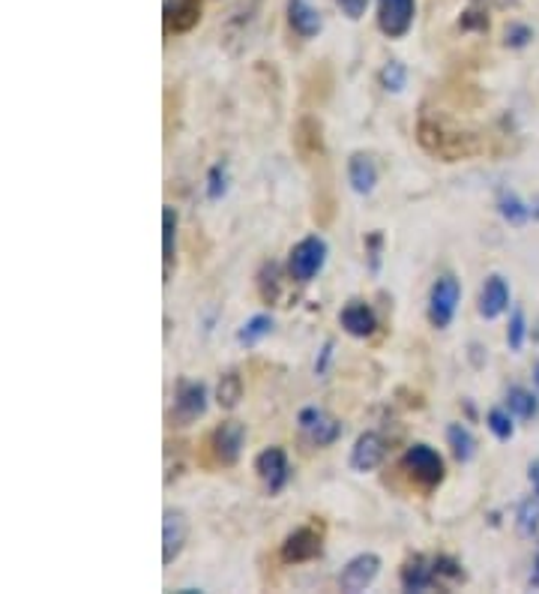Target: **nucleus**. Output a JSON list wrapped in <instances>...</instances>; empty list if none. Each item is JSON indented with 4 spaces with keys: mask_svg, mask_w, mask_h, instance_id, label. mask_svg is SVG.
Returning <instances> with one entry per match:
<instances>
[{
    "mask_svg": "<svg viewBox=\"0 0 539 594\" xmlns=\"http://www.w3.org/2000/svg\"><path fill=\"white\" fill-rule=\"evenodd\" d=\"M516 526H518V535H525V537L537 535L539 532V492L518 504Z\"/></svg>",
    "mask_w": 539,
    "mask_h": 594,
    "instance_id": "393cba45",
    "label": "nucleus"
},
{
    "mask_svg": "<svg viewBox=\"0 0 539 594\" xmlns=\"http://www.w3.org/2000/svg\"><path fill=\"white\" fill-rule=\"evenodd\" d=\"M461 24L465 27H471V24H477L480 31H489V19H480V12H465V19H461Z\"/></svg>",
    "mask_w": 539,
    "mask_h": 594,
    "instance_id": "72a5a7b5",
    "label": "nucleus"
},
{
    "mask_svg": "<svg viewBox=\"0 0 539 594\" xmlns=\"http://www.w3.org/2000/svg\"><path fill=\"white\" fill-rule=\"evenodd\" d=\"M348 183L357 195H371L378 186V165L369 153H354L348 160Z\"/></svg>",
    "mask_w": 539,
    "mask_h": 594,
    "instance_id": "f3484780",
    "label": "nucleus"
},
{
    "mask_svg": "<svg viewBox=\"0 0 539 594\" xmlns=\"http://www.w3.org/2000/svg\"><path fill=\"white\" fill-rule=\"evenodd\" d=\"M300 430H303V435L312 445L326 447L339 442L342 423H339L336 418H330L326 412H321V409H303V412H300Z\"/></svg>",
    "mask_w": 539,
    "mask_h": 594,
    "instance_id": "423d86ee",
    "label": "nucleus"
},
{
    "mask_svg": "<svg viewBox=\"0 0 539 594\" xmlns=\"http://www.w3.org/2000/svg\"><path fill=\"white\" fill-rule=\"evenodd\" d=\"M326 264V240L321 235H309L300 243H294L288 255V271L297 283H312L314 276L324 271Z\"/></svg>",
    "mask_w": 539,
    "mask_h": 594,
    "instance_id": "f03ea898",
    "label": "nucleus"
},
{
    "mask_svg": "<svg viewBox=\"0 0 539 594\" xmlns=\"http://www.w3.org/2000/svg\"><path fill=\"white\" fill-rule=\"evenodd\" d=\"M525 336H528V319H525V312L516 307L513 316H509V328H506V345H509V352H521Z\"/></svg>",
    "mask_w": 539,
    "mask_h": 594,
    "instance_id": "cd10ccee",
    "label": "nucleus"
},
{
    "mask_svg": "<svg viewBox=\"0 0 539 594\" xmlns=\"http://www.w3.org/2000/svg\"><path fill=\"white\" fill-rule=\"evenodd\" d=\"M404 592H432L438 585V573H435V561L414 556L399 573Z\"/></svg>",
    "mask_w": 539,
    "mask_h": 594,
    "instance_id": "4468645a",
    "label": "nucleus"
},
{
    "mask_svg": "<svg viewBox=\"0 0 539 594\" xmlns=\"http://www.w3.org/2000/svg\"><path fill=\"white\" fill-rule=\"evenodd\" d=\"M435 573H438V583H440V580H452V583H459V580H465V573H461L459 561L447 559V556H440V559H435Z\"/></svg>",
    "mask_w": 539,
    "mask_h": 594,
    "instance_id": "c756f323",
    "label": "nucleus"
},
{
    "mask_svg": "<svg viewBox=\"0 0 539 594\" xmlns=\"http://www.w3.org/2000/svg\"><path fill=\"white\" fill-rule=\"evenodd\" d=\"M461 300V283L452 274H444L435 279V286L428 292V321L432 328H449L456 319V309Z\"/></svg>",
    "mask_w": 539,
    "mask_h": 594,
    "instance_id": "f257e3e1",
    "label": "nucleus"
},
{
    "mask_svg": "<svg viewBox=\"0 0 539 594\" xmlns=\"http://www.w3.org/2000/svg\"><path fill=\"white\" fill-rule=\"evenodd\" d=\"M198 19H202V10L195 0H169L165 3V22L174 34H186L192 24H198Z\"/></svg>",
    "mask_w": 539,
    "mask_h": 594,
    "instance_id": "a211bd4d",
    "label": "nucleus"
},
{
    "mask_svg": "<svg viewBox=\"0 0 539 594\" xmlns=\"http://www.w3.org/2000/svg\"><path fill=\"white\" fill-rule=\"evenodd\" d=\"M447 445L452 447V457L459 459V462H471L473 454H477V438L461 423H449L447 426Z\"/></svg>",
    "mask_w": 539,
    "mask_h": 594,
    "instance_id": "aec40b11",
    "label": "nucleus"
},
{
    "mask_svg": "<svg viewBox=\"0 0 539 594\" xmlns=\"http://www.w3.org/2000/svg\"><path fill=\"white\" fill-rule=\"evenodd\" d=\"M246 445V426L237 421H225L214 433V457L222 466H234Z\"/></svg>",
    "mask_w": 539,
    "mask_h": 594,
    "instance_id": "6e6552de",
    "label": "nucleus"
},
{
    "mask_svg": "<svg viewBox=\"0 0 539 594\" xmlns=\"http://www.w3.org/2000/svg\"><path fill=\"white\" fill-rule=\"evenodd\" d=\"M270 333H273V319L270 316H252V319L237 331V343L240 345H246V349H252V345H259L261 340H267Z\"/></svg>",
    "mask_w": 539,
    "mask_h": 594,
    "instance_id": "4be33fe9",
    "label": "nucleus"
},
{
    "mask_svg": "<svg viewBox=\"0 0 539 594\" xmlns=\"http://www.w3.org/2000/svg\"><path fill=\"white\" fill-rule=\"evenodd\" d=\"M404 469L411 471L420 483H426V487H438L440 480H444V459L435 447L428 445H414L408 447V454H404Z\"/></svg>",
    "mask_w": 539,
    "mask_h": 594,
    "instance_id": "39448f33",
    "label": "nucleus"
},
{
    "mask_svg": "<svg viewBox=\"0 0 539 594\" xmlns=\"http://www.w3.org/2000/svg\"><path fill=\"white\" fill-rule=\"evenodd\" d=\"M240 400H243V378L237 376V373H225L219 378V385H216V402L222 409H237Z\"/></svg>",
    "mask_w": 539,
    "mask_h": 594,
    "instance_id": "b1692460",
    "label": "nucleus"
},
{
    "mask_svg": "<svg viewBox=\"0 0 539 594\" xmlns=\"http://www.w3.org/2000/svg\"><path fill=\"white\" fill-rule=\"evenodd\" d=\"M288 22L303 39H314L324 31V15L309 0H288Z\"/></svg>",
    "mask_w": 539,
    "mask_h": 594,
    "instance_id": "2eb2a0df",
    "label": "nucleus"
},
{
    "mask_svg": "<svg viewBox=\"0 0 539 594\" xmlns=\"http://www.w3.org/2000/svg\"><path fill=\"white\" fill-rule=\"evenodd\" d=\"M204 193L210 202H219L225 193H228V165L225 162H216L214 169L207 172V186H204Z\"/></svg>",
    "mask_w": 539,
    "mask_h": 594,
    "instance_id": "c85d7f7f",
    "label": "nucleus"
},
{
    "mask_svg": "<svg viewBox=\"0 0 539 594\" xmlns=\"http://www.w3.org/2000/svg\"><path fill=\"white\" fill-rule=\"evenodd\" d=\"M330 357H333V343H326L324 349H321V357L314 361V373H318V376H324V373H326V364H330Z\"/></svg>",
    "mask_w": 539,
    "mask_h": 594,
    "instance_id": "473e14b6",
    "label": "nucleus"
},
{
    "mask_svg": "<svg viewBox=\"0 0 539 594\" xmlns=\"http://www.w3.org/2000/svg\"><path fill=\"white\" fill-rule=\"evenodd\" d=\"M204 412H207V388L202 381H183L174 397V418L186 426L204 418Z\"/></svg>",
    "mask_w": 539,
    "mask_h": 594,
    "instance_id": "1a4fd4ad",
    "label": "nucleus"
},
{
    "mask_svg": "<svg viewBox=\"0 0 539 594\" xmlns=\"http://www.w3.org/2000/svg\"><path fill=\"white\" fill-rule=\"evenodd\" d=\"M516 414L509 412V409H492V412L485 414V423H489V430L497 442H509L513 433H516V423H513Z\"/></svg>",
    "mask_w": 539,
    "mask_h": 594,
    "instance_id": "a878e982",
    "label": "nucleus"
},
{
    "mask_svg": "<svg viewBox=\"0 0 539 594\" xmlns=\"http://www.w3.org/2000/svg\"><path fill=\"white\" fill-rule=\"evenodd\" d=\"M378 573H381V559H378L375 552H359V556H354V559L342 568L339 585H342V592L359 594L378 580Z\"/></svg>",
    "mask_w": 539,
    "mask_h": 594,
    "instance_id": "20e7f679",
    "label": "nucleus"
},
{
    "mask_svg": "<svg viewBox=\"0 0 539 594\" xmlns=\"http://www.w3.org/2000/svg\"><path fill=\"white\" fill-rule=\"evenodd\" d=\"M530 39H534V34H530V27H525V24H509V27H506V46L525 48Z\"/></svg>",
    "mask_w": 539,
    "mask_h": 594,
    "instance_id": "7c9ffc66",
    "label": "nucleus"
},
{
    "mask_svg": "<svg viewBox=\"0 0 539 594\" xmlns=\"http://www.w3.org/2000/svg\"><path fill=\"white\" fill-rule=\"evenodd\" d=\"M339 321H342L345 333L357 336V340H366V336H371V333H375V328H378L375 312H371L369 304H363V300H351L348 307L342 309Z\"/></svg>",
    "mask_w": 539,
    "mask_h": 594,
    "instance_id": "dca6fc26",
    "label": "nucleus"
},
{
    "mask_svg": "<svg viewBox=\"0 0 539 594\" xmlns=\"http://www.w3.org/2000/svg\"><path fill=\"white\" fill-rule=\"evenodd\" d=\"M416 0H378V27L390 39H402L414 27Z\"/></svg>",
    "mask_w": 539,
    "mask_h": 594,
    "instance_id": "7ed1b4c3",
    "label": "nucleus"
},
{
    "mask_svg": "<svg viewBox=\"0 0 539 594\" xmlns=\"http://www.w3.org/2000/svg\"><path fill=\"white\" fill-rule=\"evenodd\" d=\"M336 7L342 10V15H348L351 22H357L369 10V0H336Z\"/></svg>",
    "mask_w": 539,
    "mask_h": 594,
    "instance_id": "2f4dec72",
    "label": "nucleus"
},
{
    "mask_svg": "<svg viewBox=\"0 0 539 594\" xmlns=\"http://www.w3.org/2000/svg\"><path fill=\"white\" fill-rule=\"evenodd\" d=\"M497 210H501V217H504L509 226H525V222L534 217L530 205H525L513 190H501V195H497Z\"/></svg>",
    "mask_w": 539,
    "mask_h": 594,
    "instance_id": "412c9836",
    "label": "nucleus"
},
{
    "mask_svg": "<svg viewBox=\"0 0 539 594\" xmlns=\"http://www.w3.org/2000/svg\"><path fill=\"white\" fill-rule=\"evenodd\" d=\"M381 88L387 93H402L408 88V67L402 60H387L381 69Z\"/></svg>",
    "mask_w": 539,
    "mask_h": 594,
    "instance_id": "bb28decb",
    "label": "nucleus"
},
{
    "mask_svg": "<svg viewBox=\"0 0 539 594\" xmlns=\"http://www.w3.org/2000/svg\"><path fill=\"white\" fill-rule=\"evenodd\" d=\"M530 583L539 585V556H537V576H534V580H530Z\"/></svg>",
    "mask_w": 539,
    "mask_h": 594,
    "instance_id": "4c0bfd02",
    "label": "nucleus"
},
{
    "mask_svg": "<svg viewBox=\"0 0 539 594\" xmlns=\"http://www.w3.org/2000/svg\"><path fill=\"white\" fill-rule=\"evenodd\" d=\"M492 3H497V7H513L516 0H492Z\"/></svg>",
    "mask_w": 539,
    "mask_h": 594,
    "instance_id": "c9c22d12",
    "label": "nucleus"
},
{
    "mask_svg": "<svg viewBox=\"0 0 539 594\" xmlns=\"http://www.w3.org/2000/svg\"><path fill=\"white\" fill-rule=\"evenodd\" d=\"M506 409L516 414V418H521V421H534L539 414V400L537 393L528 388H509L506 390Z\"/></svg>",
    "mask_w": 539,
    "mask_h": 594,
    "instance_id": "6ab92c4d",
    "label": "nucleus"
},
{
    "mask_svg": "<svg viewBox=\"0 0 539 594\" xmlns=\"http://www.w3.org/2000/svg\"><path fill=\"white\" fill-rule=\"evenodd\" d=\"M190 537V523L183 511H165L162 516V564H174Z\"/></svg>",
    "mask_w": 539,
    "mask_h": 594,
    "instance_id": "9d476101",
    "label": "nucleus"
},
{
    "mask_svg": "<svg viewBox=\"0 0 539 594\" xmlns=\"http://www.w3.org/2000/svg\"><path fill=\"white\" fill-rule=\"evenodd\" d=\"M534 381H537V388H539V361L534 364Z\"/></svg>",
    "mask_w": 539,
    "mask_h": 594,
    "instance_id": "e433bc0d",
    "label": "nucleus"
},
{
    "mask_svg": "<svg viewBox=\"0 0 539 594\" xmlns=\"http://www.w3.org/2000/svg\"><path fill=\"white\" fill-rule=\"evenodd\" d=\"M314 556H321V535L314 528H297L282 544V561H288V564L312 561Z\"/></svg>",
    "mask_w": 539,
    "mask_h": 594,
    "instance_id": "9b49d317",
    "label": "nucleus"
},
{
    "mask_svg": "<svg viewBox=\"0 0 539 594\" xmlns=\"http://www.w3.org/2000/svg\"><path fill=\"white\" fill-rule=\"evenodd\" d=\"M509 309V286L501 274H492L483 283V292H480V316L485 321H494L497 316H504Z\"/></svg>",
    "mask_w": 539,
    "mask_h": 594,
    "instance_id": "ddd939ff",
    "label": "nucleus"
},
{
    "mask_svg": "<svg viewBox=\"0 0 539 594\" xmlns=\"http://www.w3.org/2000/svg\"><path fill=\"white\" fill-rule=\"evenodd\" d=\"M387 457V445L378 433H363L351 447V469L354 471H371L378 469Z\"/></svg>",
    "mask_w": 539,
    "mask_h": 594,
    "instance_id": "f8f14e48",
    "label": "nucleus"
},
{
    "mask_svg": "<svg viewBox=\"0 0 539 594\" xmlns=\"http://www.w3.org/2000/svg\"><path fill=\"white\" fill-rule=\"evenodd\" d=\"M174 240H177V210L174 207H162V262H165V276L174 262Z\"/></svg>",
    "mask_w": 539,
    "mask_h": 594,
    "instance_id": "5701e85b",
    "label": "nucleus"
},
{
    "mask_svg": "<svg viewBox=\"0 0 539 594\" xmlns=\"http://www.w3.org/2000/svg\"><path fill=\"white\" fill-rule=\"evenodd\" d=\"M528 478H530V483H534V492H539V459H534V462H530Z\"/></svg>",
    "mask_w": 539,
    "mask_h": 594,
    "instance_id": "f704fd0d",
    "label": "nucleus"
},
{
    "mask_svg": "<svg viewBox=\"0 0 539 594\" xmlns=\"http://www.w3.org/2000/svg\"><path fill=\"white\" fill-rule=\"evenodd\" d=\"M255 471H259V478L264 480V487L270 492H279L288 483V478H291V466H288V457H285L282 447L261 450L259 457H255Z\"/></svg>",
    "mask_w": 539,
    "mask_h": 594,
    "instance_id": "0eeeda50",
    "label": "nucleus"
}]
</instances>
